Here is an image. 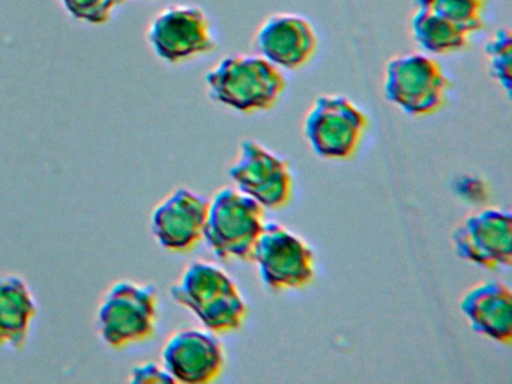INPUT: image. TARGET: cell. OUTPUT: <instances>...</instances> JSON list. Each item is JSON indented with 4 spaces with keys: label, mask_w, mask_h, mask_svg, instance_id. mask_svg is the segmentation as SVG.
I'll return each instance as SVG.
<instances>
[{
    "label": "cell",
    "mask_w": 512,
    "mask_h": 384,
    "mask_svg": "<svg viewBox=\"0 0 512 384\" xmlns=\"http://www.w3.org/2000/svg\"><path fill=\"white\" fill-rule=\"evenodd\" d=\"M170 294L215 335L241 329L247 318L248 306L238 285L221 267L208 261H193L170 287Z\"/></svg>",
    "instance_id": "6da1fadb"
},
{
    "label": "cell",
    "mask_w": 512,
    "mask_h": 384,
    "mask_svg": "<svg viewBox=\"0 0 512 384\" xmlns=\"http://www.w3.org/2000/svg\"><path fill=\"white\" fill-rule=\"evenodd\" d=\"M205 80L212 101L241 113L269 110L286 87L280 68L251 54L224 57Z\"/></svg>",
    "instance_id": "7a4b0ae2"
},
{
    "label": "cell",
    "mask_w": 512,
    "mask_h": 384,
    "mask_svg": "<svg viewBox=\"0 0 512 384\" xmlns=\"http://www.w3.org/2000/svg\"><path fill=\"white\" fill-rule=\"evenodd\" d=\"M158 293L152 284L119 279L107 288L97 309V330L107 347L125 350L154 338Z\"/></svg>",
    "instance_id": "3957f363"
},
{
    "label": "cell",
    "mask_w": 512,
    "mask_h": 384,
    "mask_svg": "<svg viewBox=\"0 0 512 384\" xmlns=\"http://www.w3.org/2000/svg\"><path fill=\"white\" fill-rule=\"evenodd\" d=\"M263 227V207L244 192L224 188L209 201L203 239L221 260L253 261Z\"/></svg>",
    "instance_id": "277c9868"
},
{
    "label": "cell",
    "mask_w": 512,
    "mask_h": 384,
    "mask_svg": "<svg viewBox=\"0 0 512 384\" xmlns=\"http://www.w3.org/2000/svg\"><path fill=\"white\" fill-rule=\"evenodd\" d=\"M449 86L442 65L433 57L404 54L386 65V99L410 116L436 113L445 104Z\"/></svg>",
    "instance_id": "5b68a950"
},
{
    "label": "cell",
    "mask_w": 512,
    "mask_h": 384,
    "mask_svg": "<svg viewBox=\"0 0 512 384\" xmlns=\"http://www.w3.org/2000/svg\"><path fill=\"white\" fill-rule=\"evenodd\" d=\"M146 39L152 51L170 65L188 62L215 48L211 20L200 6L172 5L149 23Z\"/></svg>",
    "instance_id": "8992f818"
},
{
    "label": "cell",
    "mask_w": 512,
    "mask_h": 384,
    "mask_svg": "<svg viewBox=\"0 0 512 384\" xmlns=\"http://www.w3.org/2000/svg\"><path fill=\"white\" fill-rule=\"evenodd\" d=\"M364 111L343 95H322L305 117L304 132L316 155L347 159L355 153L367 128Z\"/></svg>",
    "instance_id": "52a82bcc"
},
{
    "label": "cell",
    "mask_w": 512,
    "mask_h": 384,
    "mask_svg": "<svg viewBox=\"0 0 512 384\" xmlns=\"http://www.w3.org/2000/svg\"><path fill=\"white\" fill-rule=\"evenodd\" d=\"M253 261L259 266L266 287L274 291L302 288L314 278V254L310 246L275 222L263 227L254 246Z\"/></svg>",
    "instance_id": "ba28073f"
},
{
    "label": "cell",
    "mask_w": 512,
    "mask_h": 384,
    "mask_svg": "<svg viewBox=\"0 0 512 384\" xmlns=\"http://www.w3.org/2000/svg\"><path fill=\"white\" fill-rule=\"evenodd\" d=\"M229 174L239 191L262 207L281 209L292 197L289 164L256 141L245 140L241 144L239 159L230 167Z\"/></svg>",
    "instance_id": "9c48e42d"
},
{
    "label": "cell",
    "mask_w": 512,
    "mask_h": 384,
    "mask_svg": "<svg viewBox=\"0 0 512 384\" xmlns=\"http://www.w3.org/2000/svg\"><path fill=\"white\" fill-rule=\"evenodd\" d=\"M209 200L188 188H178L154 207L151 231L161 248L187 254L203 239Z\"/></svg>",
    "instance_id": "30bf717a"
},
{
    "label": "cell",
    "mask_w": 512,
    "mask_h": 384,
    "mask_svg": "<svg viewBox=\"0 0 512 384\" xmlns=\"http://www.w3.org/2000/svg\"><path fill=\"white\" fill-rule=\"evenodd\" d=\"M458 257L484 269L511 266L512 215L485 209L461 222L452 234Z\"/></svg>",
    "instance_id": "8fae6325"
},
{
    "label": "cell",
    "mask_w": 512,
    "mask_h": 384,
    "mask_svg": "<svg viewBox=\"0 0 512 384\" xmlns=\"http://www.w3.org/2000/svg\"><path fill=\"white\" fill-rule=\"evenodd\" d=\"M161 363L175 383L208 384L220 377L226 357L215 333L182 329L167 339Z\"/></svg>",
    "instance_id": "7c38bea8"
},
{
    "label": "cell",
    "mask_w": 512,
    "mask_h": 384,
    "mask_svg": "<svg viewBox=\"0 0 512 384\" xmlns=\"http://www.w3.org/2000/svg\"><path fill=\"white\" fill-rule=\"evenodd\" d=\"M317 33L307 18L275 14L263 21L256 35L260 56L277 68L298 69L310 62L317 50Z\"/></svg>",
    "instance_id": "4fadbf2b"
},
{
    "label": "cell",
    "mask_w": 512,
    "mask_h": 384,
    "mask_svg": "<svg viewBox=\"0 0 512 384\" xmlns=\"http://www.w3.org/2000/svg\"><path fill=\"white\" fill-rule=\"evenodd\" d=\"M461 312L476 333L500 344L512 342V293L499 281L484 282L464 294Z\"/></svg>",
    "instance_id": "5bb4252c"
},
{
    "label": "cell",
    "mask_w": 512,
    "mask_h": 384,
    "mask_svg": "<svg viewBox=\"0 0 512 384\" xmlns=\"http://www.w3.org/2000/svg\"><path fill=\"white\" fill-rule=\"evenodd\" d=\"M38 309L34 291L22 275H0V347L23 350Z\"/></svg>",
    "instance_id": "9a60e30c"
},
{
    "label": "cell",
    "mask_w": 512,
    "mask_h": 384,
    "mask_svg": "<svg viewBox=\"0 0 512 384\" xmlns=\"http://www.w3.org/2000/svg\"><path fill=\"white\" fill-rule=\"evenodd\" d=\"M412 33L415 41L425 51L433 54H449L463 50L469 45L472 36V33L446 18L418 8L412 17Z\"/></svg>",
    "instance_id": "2e32d148"
},
{
    "label": "cell",
    "mask_w": 512,
    "mask_h": 384,
    "mask_svg": "<svg viewBox=\"0 0 512 384\" xmlns=\"http://www.w3.org/2000/svg\"><path fill=\"white\" fill-rule=\"evenodd\" d=\"M488 2L490 0H415V5L446 18L473 35L484 27Z\"/></svg>",
    "instance_id": "e0dca14e"
},
{
    "label": "cell",
    "mask_w": 512,
    "mask_h": 384,
    "mask_svg": "<svg viewBox=\"0 0 512 384\" xmlns=\"http://www.w3.org/2000/svg\"><path fill=\"white\" fill-rule=\"evenodd\" d=\"M490 74L494 80L511 95L512 72V38L508 29H500L494 33L493 38L485 45Z\"/></svg>",
    "instance_id": "ac0fdd59"
},
{
    "label": "cell",
    "mask_w": 512,
    "mask_h": 384,
    "mask_svg": "<svg viewBox=\"0 0 512 384\" xmlns=\"http://www.w3.org/2000/svg\"><path fill=\"white\" fill-rule=\"evenodd\" d=\"M125 0H61L62 6L74 20L92 26H103Z\"/></svg>",
    "instance_id": "d6986e66"
},
{
    "label": "cell",
    "mask_w": 512,
    "mask_h": 384,
    "mask_svg": "<svg viewBox=\"0 0 512 384\" xmlns=\"http://www.w3.org/2000/svg\"><path fill=\"white\" fill-rule=\"evenodd\" d=\"M131 383L148 384V383H175L172 375L166 371L163 363L143 362L133 366L130 372Z\"/></svg>",
    "instance_id": "ffe728a7"
}]
</instances>
